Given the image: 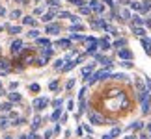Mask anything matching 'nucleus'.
<instances>
[{"label":"nucleus","mask_w":151,"mask_h":139,"mask_svg":"<svg viewBox=\"0 0 151 139\" xmlns=\"http://www.w3.org/2000/svg\"><path fill=\"white\" fill-rule=\"evenodd\" d=\"M106 78H112V72H110V69H101V71H97V72L91 74L90 82L93 84V82H97V80H106Z\"/></svg>","instance_id":"f257e3e1"},{"label":"nucleus","mask_w":151,"mask_h":139,"mask_svg":"<svg viewBox=\"0 0 151 139\" xmlns=\"http://www.w3.org/2000/svg\"><path fill=\"white\" fill-rule=\"evenodd\" d=\"M90 9L91 11H97V13H103V11H104V6L99 2V0H91V2H90Z\"/></svg>","instance_id":"f03ea898"},{"label":"nucleus","mask_w":151,"mask_h":139,"mask_svg":"<svg viewBox=\"0 0 151 139\" xmlns=\"http://www.w3.org/2000/svg\"><path fill=\"white\" fill-rule=\"evenodd\" d=\"M90 121H91V124H103V117L99 113H95V111L90 113Z\"/></svg>","instance_id":"7ed1b4c3"},{"label":"nucleus","mask_w":151,"mask_h":139,"mask_svg":"<svg viewBox=\"0 0 151 139\" xmlns=\"http://www.w3.org/2000/svg\"><path fill=\"white\" fill-rule=\"evenodd\" d=\"M47 104H49L47 98H36V100H34V106H36V109H43Z\"/></svg>","instance_id":"20e7f679"},{"label":"nucleus","mask_w":151,"mask_h":139,"mask_svg":"<svg viewBox=\"0 0 151 139\" xmlns=\"http://www.w3.org/2000/svg\"><path fill=\"white\" fill-rule=\"evenodd\" d=\"M119 57H121V60H125V61H131L132 60V52L131 50H119Z\"/></svg>","instance_id":"39448f33"},{"label":"nucleus","mask_w":151,"mask_h":139,"mask_svg":"<svg viewBox=\"0 0 151 139\" xmlns=\"http://www.w3.org/2000/svg\"><path fill=\"white\" fill-rule=\"evenodd\" d=\"M21 50H22V41H13L11 43V52H13V54H19Z\"/></svg>","instance_id":"423d86ee"},{"label":"nucleus","mask_w":151,"mask_h":139,"mask_svg":"<svg viewBox=\"0 0 151 139\" xmlns=\"http://www.w3.org/2000/svg\"><path fill=\"white\" fill-rule=\"evenodd\" d=\"M132 32H134V35H138L140 39L146 37V30H144L142 26H132Z\"/></svg>","instance_id":"0eeeda50"},{"label":"nucleus","mask_w":151,"mask_h":139,"mask_svg":"<svg viewBox=\"0 0 151 139\" xmlns=\"http://www.w3.org/2000/svg\"><path fill=\"white\" fill-rule=\"evenodd\" d=\"M149 106H151V96H147V98H144V100H142V111L144 113H149Z\"/></svg>","instance_id":"6e6552de"},{"label":"nucleus","mask_w":151,"mask_h":139,"mask_svg":"<svg viewBox=\"0 0 151 139\" xmlns=\"http://www.w3.org/2000/svg\"><path fill=\"white\" fill-rule=\"evenodd\" d=\"M119 17H121V21H129L132 15H131V11L125 8V9H121V11H119Z\"/></svg>","instance_id":"1a4fd4ad"},{"label":"nucleus","mask_w":151,"mask_h":139,"mask_svg":"<svg viewBox=\"0 0 151 139\" xmlns=\"http://www.w3.org/2000/svg\"><path fill=\"white\" fill-rule=\"evenodd\" d=\"M142 45H144V48H146V52L151 56V41H149L147 37H144V39H142Z\"/></svg>","instance_id":"9d476101"},{"label":"nucleus","mask_w":151,"mask_h":139,"mask_svg":"<svg viewBox=\"0 0 151 139\" xmlns=\"http://www.w3.org/2000/svg\"><path fill=\"white\" fill-rule=\"evenodd\" d=\"M60 32V26L58 24H49L47 26V33H58Z\"/></svg>","instance_id":"9b49d317"},{"label":"nucleus","mask_w":151,"mask_h":139,"mask_svg":"<svg viewBox=\"0 0 151 139\" xmlns=\"http://www.w3.org/2000/svg\"><path fill=\"white\" fill-rule=\"evenodd\" d=\"M129 6H131V9H134V11H140V9H142V4L136 2V0H131Z\"/></svg>","instance_id":"f8f14e48"},{"label":"nucleus","mask_w":151,"mask_h":139,"mask_svg":"<svg viewBox=\"0 0 151 139\" xmlns=\"http://www.w3.org/2000/svg\"><path fill=\"white\" fill-rule=\"evenodd\" d=\"M149 9H151V0H146V2L142 4V9H140V13H147Z\"/></svg>","instance_id":"ddd939ff"},{"label":"nucleus","mask_w":151,"mask_h":139,"mask_svg":"<svg viewBox=\"0 0 151 139\" xmlns=\"http://www.w3.org/2000/svg\"><path fill=\"white\" fill-rule=\"evenodd\" d=\"M97 45H99L103 50H108V48H110V45H108L106 39H99V41H97Z\"/></svg>","instance_id":"4468645a"},{"label":"nucleus","mask_w":151,"mask_h":139,"mask_svg":"<svg viewBox=\"0 0 151 139\" xmlns=\"http://www.w3.org/2000/svg\"><path fill=\"white\" fill-rule=\"evenodd\" d=\"M134 84H136V87H138V91L146 89V87H144V82H142V78H140V76H134Z\"/></svg>","instance_id":"2eb2a0df"},{"label":"nucleus","mask_w":151,"mask_h":139,"mask_svg":"<svg viewBox=\"0 0 151 139\" xmlns=\"http://www.w3.org/2000/svg\"><path fill=\"white\" fill-rule=\"evenodd\" d=\"M131 19H132V22H134V26H142L144 24V19H140L138 15H132Z\"/></svg>","instance_id":"dca6fc26"},{"label":"nucleus","mask_w":151,"mask_h":139,"mask_svg":"<svg viewBox=\"0 0 151 139\" xmlns=\"http://www.w3.org/2000/svg\"><path fill=\"white\" fill-rule=\"evenodd\" d=\"M52 19H54V11H49V13H45L43 15V22H49V21H52Z\"/></svg>","instance_id":"f3484780"},{"label":"nucleus","mask_w":151,"mask_h":139,"mask_svg":"<svg viewBox=\"0 0 151 139\" xmlns=\"http://www.w3.org/2000/svg\"><path fill=\"white\" fill-rule=\"evenodd\" d=\"M22 22H24V24H30V26H36V19H34V17H24Z\"/></svg>","instance_id":"a211bd4d"},{"label":"nucleus","mask_w":151,"mask_h":139,"mask_svg":"<svg viewBox=\"0 0 151 139\" xmlns=\"http://www.w3.org/2000/svg\"><path fill=\"white\" fill-rule=\"evenodd\" d=\"M9 100L11 102H19L21 100V95H19V93H9Z\"/></svg>","instance_id":"6ab92c4d"},{"label":"nucleus","mask_w":151,"mask_h":139,"mask_svg":"<svg viewBox=\"0 0 151 139\" xmlns=\"http://www.w3.org/2000/svg\"><path fill=\"white\" fill-rule=\"evenodd\" d=\"M78 11L82 15H90L91 13V9H90V6H82V8H78Z\"/></svg>","instance_id":"aec40b11"},{"label":"nucleus","mask_w":151,"mask_h":139,"mask_svg":"<svg viewBox=\"0 0 151 139\" xmlns=\"http://www.w3.org/2000/svg\"><path fill=\"white\" fill-rule=\"evenodd\" d=\"M125 45H127L125 39H118V41L114 43V48H121V46H125Z\"/></svg>","instance_id":"412c9836"},{"label":"nucleus","mask_w":151,"mask_h":139,"mask_svg":"<svg viewBox=\"0 0 151 139\" xmlns=\"http://www.w3.org/2000/svg\"><path fill=\"white\" fill-rule=\"evenodd\" d=\"M8 30L11 33H21V26H8Z\"/></svg>","instance_id":"4be33fe9"},{"label":"nucleus","mask_w":151,"mask_h":139,"mask_svg":"<svg viewBox=\"0 0 151 139\" xmlns=\"http://www.w3.org/2000/svg\"><path fill=\"white\" fill-rule=\"evenodd\" d=\"M0 109H2V111H9V109H11V104L6 102V104H2V106H0Z\"/></svg>","instance_id":"5701e85b"},{"label":"nucleus","mask_w":151,"mask_h":139,"mask_svg":"<svg viewBox=\"0 0 151 139\" xmlns=\"http://www.w3.org/2000/svg\"><path fill=\"white\" fill-rule=\"evenodd\" d=\"M37 45H41V46H49V39H37Z\"/></svg>","instance_id":"b1692460"},{"label":"nucleus","mask_w":151,"mask_h":139,"mask_svg":"<svg viewBox=\"0 0 151 139\" xmlns=\"http://www.w3.org/2000/svg\"><path fill=\"white\" fill-rule=\"evenodd\" d=\"M56 45H58V46H69V41H67V39H60Z\"/></svg>","instance_id":"393cba45"},{"label":"nucleus","mask_w":151,"mask_h":139,"mask_svg":"<svg viewBox=\"0 0 151 139\" xmlns=\"http://www.w3.org/2000/svg\"><path fill=\"white\" fill-rule=\"evenodd\" d=\"M9 17H11V19H17V17H21V11H19V9L11 11V13H9Z\"/></svg>","instance_id":"a878e982"},{"label":"nucleus","mask_w":151,"mask_h":139,"mask_svg":"<svg viewBox=\"0 0 151 139\" xmlns=\"http://www.w3.org/2000/svg\"><path fill=\"white\" fill-rule=\"evenodd\" d=\"M28 37H39V32L37 30H30L28 32Z\"/></svg>","instance_id":"bb28decb"},{"label":"nucleus","mask_w":151,"mask_h":139,"mask_svg":"<svg viewBox=\"0 0 151 139\" xmlns=\"http://www.w3.org/2000/svg\"><path fill=\"white\" fill-rule=\"evenodd\" d=\"M119 132H121V130H119V128H114V130H112V132H110V135H112V137H114V139H116V137H118V135H119Z\"/></svg>","instance_id":"cd10ccee"},{"label":"nucleus","mask_w":151,"mask_h":139,"mask_svg":"<svg viewBox=\"0 0 151 139\" xmlns=\"http://www.w3.org/2000/svg\"><path fill=\"white\" fill-rule=\"evenodd\" d=\"M78 30H84V26H80V24H75V26H71V32H78Z\"/></svg>","instance_id":"c85d7f7f"},{"label":"nucleus","mask_w":151,"mask_h":139,"mask_svg":"<svg viewBox=\"0 0 151 139\" xmlns=\"http://www.w3.org/2000/svg\"><path fill=\"white\" fill-rule=\"evenodd\" d=\"M69 2H73V4H77L78 8H82L84 6V0H69Z\"/></svg>","instance_id":"c756f323"},{"label":"nucleus","mask_w":151,"mask_h":139,"mask_svg":"<svg viewBox=\"0 0 151 139\" xmlns=\"http://www.w3.org/2000/svg\"><path fill=\"white\" fill-rule=\"evenodd\" d=\"M58 117H60V108H58V109H56V111H54V113H52V121H58Z\"/></svg>","instance_id":"7c9ffc66"},{"label":"nucleus","mask_w":151,"mask_h":139,"mask_svg":"<svg viewBox=\"0 0 151 139\" xmlns=\"http://www.w3.org/2000/svg\"><path fill=\"white\" fill-rule=\"evenodd\" d=\"M49 6H52V8H56V6H60V0H49Z\"/></svg>","instance_id":"2f4dec72"},{"label":"nucleus","mask_w":151,"mask_h":139,"mask_svg":"<svg viewBox=\"0 0 151 139\" xmlns=\"http://www.w3.org/2000/svg\"><path fill=\"white\" fill-rule=\"evenodd\" d=\"M121 65H123L125 69H132V63L131 61H121Z\"/></svg>","instance_id":"473e14b6"},{"label":"nucleus","mask_w":151,"mask_h":139,"mask_svg":"<svg viewBox=\"0 0 151 139\" xmlns=\"http://www.w3.org/2000/svg\"><path fill=\"white\" fill-rule=\"evenodd\" d=\"M54 67H56V69H62V67H63V60H58V61L54 63Z\"/></svg>","instance_id":"72a5a7b5"},{"label":"nucleus","mask_w":151,"mask_h":139,"mask_svg":"<svg viewBox=\"0 0 151 139\" xmlns=\"http://www.w3.org/2000/svg\"><path fill=\"white\" fill-rule=\"evenodd\" d=\"M112 78H118V80H125L127 76H125V74H112Z\"/></svg>","instance_id":"f704fd0d"},{"label":"nucleus","mask_w":151,"mask_h":139,"mask_svg":"<svg viewBox=\"0 0 151 139\" xmlns=\"http://www.w3.org/2000/svg\"><path fill=\"white\" fill-rule=\"evenodd\" d=\"M49 87H50L52 91H54V89L58 87V82H56V80H54V82H50V84H49Z\"/></svg>","instance_id":"c9c22d12"},{"label":"nucleus","mask_w":151,"mask_h":139,"mask_svg":"<svg viewBox=\"0 0 151 139\" xmlns=\"http://www.w3.org/2000/svg\"><path fill=\"white\" fill-rule=\"evenodd\" d=\"M30 89L37 93V91H39V85H37V84H32V85H30Z\"/></svg>","instance_id":"e433bc0d"},{"label":"nucleus","mask_w":151,"mask_h":139,"mask_svg":"<svg viewBox=\"0 0 151 139\" xmlns=\"http://www.w3.org/2000/svg\"><path fill=\"white\" fill-rule=\"evenodd\" d=\"M71 39H78V41H80V39H86V37H84V35H77V33H73Z\"/></svg>","instance_id":"4c0bfd02"},{"label":"nucleus","mask_w":151,"mask_h":139,"mask_svg":"<svg viewBox=\"0 0 151 139\" xmlns=\"http://www.w3.org/2000/svg\"><path fill=\"white\" fill-rule=\"evenodd\" d=\"M73 85H75V80H69V82H67V89H71Z\"/></svg>","instance_id":"58836bf2"},{"label":"nucleus","mask_w":151,"mask_h":139,"mask_svg":"<svg viewBox=\"0 0 151 139\" xmlns=\"http://www.w3.org/2000/svg\"><path fill=\"white\" fill-rule=\"evenodd\" d=\"M37 126H39V119H36V121H34V124H32V128H34V130H36V128H37Z\"/></svg>","instance_id":"ea45409f"},{"label":"nucleus","mask_w":151,"mask_h":139,"mask_svg":"<svg viewBox=\"0 0 151 139\" xmlns=\"http://www.w3.org/2000/svg\"><path fill=\"white\" fill-rule=\"evenodd\" d=\"M144 24H146L147 28H151V19H146V21H144Z\"/></svg>","instance_id":"a19ab883"},{"label":"nucleus","mask_w":151,"mask_h":139,"mask_svg":"<svg viewBox=\"0 0 151 139\" xmlns=\"http://www.w3.org/2000/svg\"><path fill=\"white\" fill-rule=\"evenodd\" d=\"M146 84H147V89H149V93H151V80H149V78H146Z\"/></svg>","instance_id":"79ce46f5"},{"label":"nucleus","mask_w":151,"mask_h":139,"mask_svg":"<svg viewBox=\"0 0 151 139\" xmlns=\"http://www.w3.org/2000/svg\"><path fill=\"white\" fill-rule=\"evenodd\" d=\"M104 2H106V4L110 6V8H112V9H114V2H112V0H104Z\"/></svg>","instance_id":"37998d69"},{"label":"nucleus","mask_w":151,"mask_h":139,"mask_svg":"<svg viewBox=\"0 0 151 139\" xmlns=\"http://www.w3.org/2000/svg\"><path fill=\"white\" fill-rule=\"evenodd\" d=\"M2 15H6V9L2 8V6H0V17H2Z\"/></svg>","instance_id":"c03bdc74"},{"label":"nucleus","mask_w":151,"mask_h":139,"mask_svg":"<svg viewBox=\"0 0 151 139\" xmlns=\"http://www.w3.org/2000/svg\"><path fill=\"white\" fill-rule=\"evenodd\" d=\"M103 139H114V137H112V135H110V134H106V135H104Z\"/></svg>","instance_id":"a18cd8bd"},{"label":"nucleus","mask_w":151,"mask_h":139,"mask_svg":"<svg viewBox=\"0 0 151 139\" xmlns=\"http://www.w3.org/2000/svg\"><path fill=\"white\" fill-rule=\"evenodd\" d=\"M140 139H149V137H147L146 134H142V135H140Z\"/></svg>","instance_id":"49530a36"},{"label":"nucleus","mask_w":151,"mask_h":139,"mask_svg":"<svg viewBox=\"0 0 151 139\" xmlns=\"http://www.w3.org/2000/svg\"><path fill=\"white\" fill-rule=\"evenodd\" d=\"M2 30H4V28H2V26H0V32H2Z\"/></svg>","instance_id":"de8ad7c7"},{"label":"nucleus","mask_w":151,"mask_h":139,"mask_svg":"<svg viewBox=\"0 0 151 139\" xmlns=\"http://www.w3.org/2000/svg\"><path fill=\"white\" fill-rule=\"evenodd\" d=\"M149 130H151V124H149Z\"/></svg>","instance_id":"09e8293b"}]
</instances>
